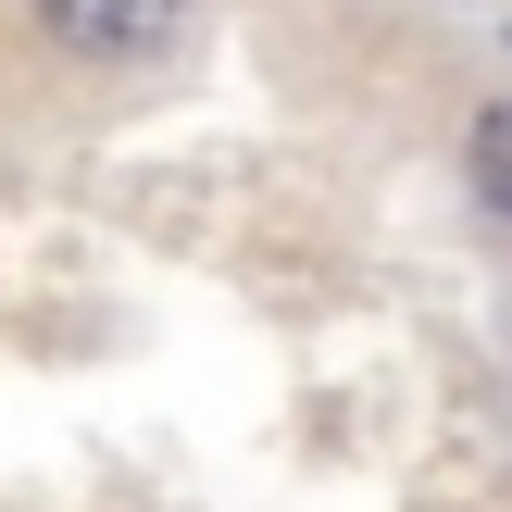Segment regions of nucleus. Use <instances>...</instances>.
Here are the masks:
<instances>
[{
	"label": "nucleus",
	"instance_id": "obj_1",
	"mask_svg": "<svg viewBox=\"0 0 512 512\" xmlns=\"http://www.w3.org/2000/svg\"><path fill=\"white\" fill-rule=\"evenodd\" d=\"M38 25L75 50H150V38H175V0H38Z\"/></svg>",
	"mask_w": 512,
	"mask_h": 512
},
{
	"label": "nucleus",
	"instance_id": "obj_2",
	"mask_svg": "<svg viewBox=\"0 0 512 512\" xmlns=\"http://www.w3.org/2000/svg\"><path fill=\"white\" fill-rule=\"evenodd\" d=\"M475 188H488L500 213H512V100H500L488 125H475Z\"/></svg>",
	"mask_w": 512,
	"mask_h": 512
}]
</instances>
